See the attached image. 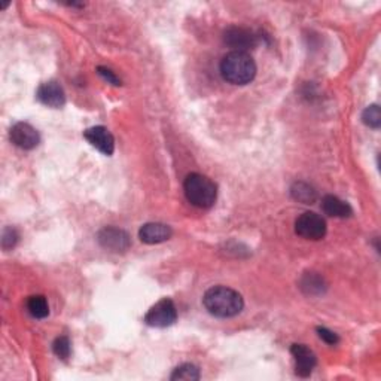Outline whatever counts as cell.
<instances>
[{
  "label": "cell",
  "mask_w": 381,
  "mask_h": 381,
  "mask_svg": "<svg viewBox=\"0 0 381 381\" xmlns=\"http://www.w3.org/2000/svg\"><path fill=\"white\" fill-rule=\"evenodd\" d=\"M203 304L212 316L228 319L240 315L244 301L237 290L227 286H214L204 294Z\"/></svg>",
  "instance_id": "cell-1"
},
{
  "label": "cell",
  "mask_w": 381,
  "mask_h": 381,
  "mask_svg": "<svg viewBox=\"0 0 381 381\" xmlns=\"http://www.w3.org/2000/svg\"><path fill=\"white\" fill-rule=\"evenodd\" d=\"M221 75L232 85H246L255 80L257 64L248 53L232 51L222 58Z\"/></svg>",
  "instance_id": "cell-2"
},
{
  "label": "cell",
  "mask_w": 381,
  "mask_h": 381,
  "mask_svg": "<svg viewBox=\"0 0 381 381\" xmlns=\"http://www.w3.org/2000/svg\"><path fill=\"white\" fill-rule=\"evenodd\" d=\"M183 191L187 195V200L198 209L212 207L218 197L216 185L207 176L200 173H191L187 176L183 183Z\"/></svg>",
  "instance_id": "cell-3"
},
{
  "label": "cell",
  "mask_w": 381,
  "mask_h": 381,
  "mask_svg": "<svg viewBox=\"0 0 381 381\" xmlns=\"http://www.w3.org/2000/svg\"><path fill=\"white\" fill-rule=\"evenodd\" d=\"M295 231L306 240H320L326 234V222L315 212H306L295 222Z\"/></svg>",
  "instance_id": "cell-4"
},
{
  "label": "cell",
  "mask_w": 381,
  "mask_h": 381,
  "mask_svg": "<svg viewBox=\"0 0 381 381\" xmlns=\"http://www.w3.org/2000/svg\"><path fill=\"white\" fill-rule=\"evenodd\" d=\"M176 319H178V310H176L174 302L169 298H164L156 302L145 316L146 325H149L152 328L171 326Z\"/></svg>",
  "instance_id": "cell-5"
},
{
  "label": "cell",
  "mask_w": 381,
  "mask_h": 381,
  "mask_svg": "<svg viewBox=\"0 0 381 381\" xmlns=\"http://www.w3.org/2000/svg\"><path fill=\"white\" fill-rule=\"evenodd\" d=\"M223 41L234 51L246 53L250 48H255L258 37L244 27H230L223 33Z\"/></svg>",
  "instance_id": "cell-6"
},
{
  "label": "cell",
  "mask_w": 381,
  "mask_h": 381,
  "mask_svg": "<svg viewBox=\"0 0 381 381\" xmlns=\"http://www.w3.org/2000/svg\"><path fill=\"white\" fill-rule=\"evenodd\" d=\"M9 138H11V142L15 146L24 151L35 149L39 142H41V138H39V133L36 131L35 127L27 122H17L11 131H9Z\"/></svg>",
  "instance_id": "cell-7"
},
{
  "label": "cell",
  "mask_w": 381,
  "mask_h": 381,
  "mask_svg": "<svg viewBox=\"0 0 381 381\" xmlns=\"http://www.w3.org/2000/svg\"><path fill=\"white\" fill-rule=\"evenodd\" d=\"M97 240L104 249L111 252H125L131 244L129 234L115 227L103 228L97 236Z\"/></svg>",
  "instance_id": "cell-8"
},
{
  "label": "cell",
  "mask_w": 381,
  "mask_h": 381,
  "mask_svg": "<svg viewBox=\"0 0 381 381\" xmlns=\"http://www.w3.org/2000/svg\"><path fill=\"white\" fill-rule=\"evenodd\" d=\"M84 138L88 140V143L94 146L97 151H100L107 156H111L115 151V139L112 133L107 130L106 127H91V129H88L84 133Z\"/></svg>",
  "instance_id": "cell-9"
},
{
  "label": "cell",
  "mask_w": 381,
  "mask_h": 381,
  "mask_svg": "<svg viewBox=\"0 0 381 381\" xmlns=\"http://www.w3.org/2000/svg\"><path fill=\"white\" fill-rule=\"evenodd\" d=\"M290 353L295 359L297 374L302 378L310 377L313 369H315V366L317 364L316 355L313 353V351L304 344H294L290 347Z\"/></svg>",
  "instance_id": "cell-10"
},
{
  "label": "cell",
  "mask_w": 381,
  "mask_h": 381,
  "mask_svg": "<svg viewBox=\"0 0 381 381\" xmlns=\"http://www.w3.org/2000/svg\"><path fill=\"white\" fill-rule=\"evenodd\" d=\"M37 99L48 107H54V109H60L66 103V94L62 85L58 82H45L37 88Z\"/></svg>",
  "instance_id": "cell-11"
},
{
  "label": "cell",
  "mask_w": 381,
  "mask_h": 381,
  "mask_svg": "<svg viewBox=\"0 0 381 381\" xmlns=\"http://www.w3.org/2000/svg\"><path fill=\"white\" fill-rule=\"evenodd\" d=\"M173 236V231L169 225L160 222L145 223L139 231V237L146 244H158L167 241Z\"/></svg>",
  "instance_id": "cell-12"
},
{
  "label": "cell",
  "mask_w": 381,
  "mask_h": 381,
  "mask_svg": "<svg viewBox=\"0 0 381 381\" xmlns=\"http://www.w3.org/2000/svg\"><path fill=\"white\" fill-rule=\"evenodd\" d=\"M322 209L328 214V216H335V218H349L351 216V207L343 200H340L334 195H326V197L322 200Z\"/></svg>",
  "instance_id": "cell-13"
},
{
  "label": "cell",
  "mask_w": 381,
  "mask_h": 381,
  "mask_svg": "<svg viewBox=\"0 0 381 381\" xmlns=\"http://www.w3.org/2000/svg\"><path fill=\"white\" fill-rule=\"evenodd\" d=\"M27 311L35 319H45L50 315V306H48V301L42 295H33L27 299Z\"/></svg>",
  "instance_id": "cell-14"
},
{
  "label": "cell",
  "mask_w": 381,
  "mask_h": 381,
  "mask_svg": "<svg viewBox=\"0 0 381 381\" xmlns=\"http://www.w3.org/2000/svg\"><path fill=\"white\" fill-rule=\"evenodd\" d=\"M301 289L304 290L307 295L324 294V289H325L324 279L317 276L316 272H308V275H306L301 279Z\"/></svg>",
  "instance_id": "cell-15"
},
{
  "label": "cell",
  "mask_w": 381,
  "mask_h": 381,
  "mask_svg": "<svg viewBox=\"0 0 381 381\" xmlns=\"http://www.w3.org/2000/svg\"><path fill=\"white\" fill-rule=\"evenodd\" d=\"M292 197H294L297 201H301L304 204H313L317 198L316 191L313 189L310 185L304 183V182H297L294 187L290 189Z\"/></svg>",
  "instance_id": "cell-16"
},
{
  "label": "cell",
  "mask_w": 381,
  "mask_h": 381,
  "mask_svg": "<svg viewBox=\"0 0 381 381\" xmlns=\"http://www.w3.org/2000/svg\"><path fill=\"white\" fill-rule=\"evenodd\" d=\"M171 380H187V381H197L200 380V369L192 364H183L173 371L170 377Z\"/></svg>",
  "instance_id": "cell-17"
},
{
  "label": "cell",
  "mask_w": 381,
  "mask_h": 381,
  "mask_svg": "<svg viewBox=\"0 0 381 381\" xmlns=\"http://www.w3.org/2000/svg\"><path fill=\"white\" fill-rule=\"evenodd\" d=\"M362 121L365 125L371 127V129H378L381 124V115H380V107L377 104L368 106L362 113Z\"/></svg>",
  "instance_id": "cell-18"
},
{
  "label": "cell",
  "mask_w": 381,
  "mask_h": 381,
  "mask_svg": "<svg viewBox=\"0 0 381 381\" xmlns=\"http://www.w3.org/2000/svg\"><path fill=\"white\" fill-rule=\"evenodd\" d=\"M53 350H54V353L58 356V357H62V359H67L71 356V341L67 337H58L55 341H54V344H53Z\"/></svg>",
  "instance_id": "cell-19"
},
{
  "label": "cell",
  "mask_w": 381,
  "mask_h": 381,
  "mask_svg": "<svg viewBox=\"0 0 381 381\" xmlns=\"http://www.w3.org/2000/svg\"><path fill=\"white\" fill-rule=\"evenodd\" d=\"M18 243V232L14 228H6L2 236V246L5 250L14 249L15 244Z\"/></svg>",
  "instance_id": "cell-20"
},
{
  "label": "cell",
  "mask_w": 381,
  "mask_h": 381,
  "mask_svg": "<svg viewBox=\"0 0 381 381\" xmlns=\"http://www.w3.org/2000/svg\"><path fill=\"white\" fill-rule=\"evenodd\" d=\"M317 334H319V337H320L322 340L325 341L326 344H331V346H335V344L338 343V341H340V338H338V335L335 334V332L329 331L328 328H322V326H319V328H317Z\"/></svg>",
  "instance_id": "cell-21"
},
{
  "label": "cell",
  "mask_w": 381,
  "mask_h": 381,
  "mask_svg": "<svg viewBox=\"0 0 381 381\" xmlns=\"http://www.w3.org/2000/svg\"><path fill=\"white\" fill-rule=\"evenodd\" d=\"M97 72H99V75L103 77V80H104V81H107L109 84L116 85V86L121 85V80H120V77L116 76L112 71L107 69V67H103V66L97 67Z\"/></svg>",
  "instance_id": "cell-22"
}]
</instances>
